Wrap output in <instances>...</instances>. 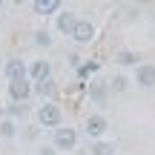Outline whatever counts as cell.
Instances as JSON below:
<instances>
[{"instance_id": "9c48e42d", "label": "cell", "mask_w": 155, "mask_h": 155, "mask_svg": "<svg viewBox=\"0 0 155 155\" xmlns=\"http://www.w3.org/2000/svg\"><path fill=\"white\" fill-rule=\"evenodd\" d=\"M32 95H38L40 98V104L43 101H55V95H58V86H55V81H38V83H32Z\"/></svg>"}, {"instance_id": "d6986e66", "label": "cell", "mask_w": 155, "mask_h": 155, "mask_svg": "<svg viewBox=\"0 0 155 155\" xmlns=\"http://www.w3.org/2000/svg\"><path fill=\"white\" fill-rule=\"evenodd\" d=\"M127 83H129L127 78H124V75H118L115 81H112V89H115V92H124V89H127Z\"/></svg>"}, {"instance_id": "7a4b0ae2", "label": "cell", "mask_w": 155, "mask_h": 155, "mask_svg": "<svg viewBox=\"0 0 155 155\" xmlns=\"http://www.w3.org/2000/svg\"><path fill=\"white\" fill-rule=\"evenodd\" d=\"M78 147V129L72 127H58V129H52V150L55 152H72Z\"/></svg>"}, {"instance_id": "7c38bea8", "label": "cell", "mask_w": 155, "mask_h": 155, "mask_svg": "<svg viewBox=\"0 0 155 155\" xmlns=\"http://www.w3.org/2000/svg\"><path fill=\"white\" fill-rule=\"evenodd\" d=\"M115 61L121 63V66H135V61H141V58L135 55V52H129V49H121V52L115 55Z\"/></svg>"}, {"instance_id": "4fadbf2b", "label": "cell", "mask_w": 155, "mask_h": 155, "mask_svg": "<svg viewBox=\"0 0 155 155\" xmlns=\"http://www.w3.org/2000/svg\"><path fill=\"white\" fill-rule=\"evenodd\" d=\"M92 155H115V144H109V141H95Z\"/></svg>"}, {"instance_id": "8992f818", "label": "cell", "mask_w": 155, "mask_h": 155, "mask_svg": "<svg viewBox=\"0 0 155 155\" xmlns=\"http://www.w3.org/2000/svg\"><path fill=\"white\" fill-rule=\"evenodd\" d=\"M26 66L29 63L26 61H20V58H12V61H6L3 63V75H6V81H26Z\"/></svg>"}, {"instance_id": "6da1fadb", "label": "cell", "mask_w": 155, "mask_h": 155, "mask_svg": "<svg viewBox=\"0 0 155 155\" xmlns=\"http://www.w3.org/2000/svg\"><path fill=\"white\" fill-rule=\"evenodd\" d=\"M38 124L43 129H58L63 124V112L61 106L55 104V101H43V104L38 106Z\"/></svg>"}, {"instance_id": "e0dca14e", "label": "cell", "mask_w": 155, "mask_h": 155, "mask_svg": "<svg viewBox=\"0 0 155 155\" xmlns=\"http://www.w3.org/2000/svg\"><path fill=\"white\" fill-rule=\"evenodd\" d=\"M17 115H26V104H12L9 109H6V118H9V121H15Z\"/></svg>"}, {"instance_id": "52a82bcc", "label": "cell", "mask_w": 155, "mask_h": 155, "mask_svg": "<svg viewBox=\"0 0 155 155\" xmlns=\"http://www.w3.org/2000/svg\"><path fill=\"white\" fill-rule=\"evenodd\" d=\"M9 98H12V104H26L32 98V83L29 81H12L9 83Z\"/></svg>"}, {"instance_id": "8fae6325", "label": "cell", "mask_w": 155, "mask_h": 155, "mask_svg": "<svg viewBox=\"0 0 155 155\" xmlns=\"http://www.w3.org/2000/svg\"><path fill=\"white\" fill-rule=\"evenodd\" d=\"M32 12L35 15H58L61 12V0H35Z\"/></svg>"}, {"instance_id": "277c9868", "label": "cell", "mask_w": 155, "mask_h": 155, "mask_svg": "<svg viewBox=\"0 0 155 155\" xmlns=\"http://www.w3.org/2000/svg\"><path fill=\"white\" fill-rule=\"evenodd\" d=\"M52 78V66L49 61H32L26 66V81L29 83H38V81H49Z\"/></svg>"}, {"instance_id": "44dd1931", "label": "cell", "mask_w": 155, "mask_h": 155, "mask_svg": "<svg viewBox=\"0 0 155 155\" xmlns=\"http://www.w3.org/2000/svg\"><path fill=\"white\" fill-rule=\"evenodd\" d=\"M0 6H3V3H0Z\"/></svg>"}, {"instance_id": "ffe728a7", "label": "cell", "mask_w": 155, "mask_h": 155, "mask_svg": "<svg viewBox=\"0 0 155 155\" xmlns=\"http://www.w3.org/2000/svg\"><path fill=\"white\" fill-rule=\"evenodd\" d=\"M38 155H58V152L52 150V147H43V150H38Z\"/></svg>"}, {"instance_id": "3957f363", "label": "cell", "mask_w": 155, "mask_h": 155, "mask_svg": "<svg viewBox=\"0 0 155 155\" xmlns=\"http://www.w3.org/2000/svg\"><path fill=\"white\" fill-rule=\"evenodd\" d=\"M69 38H72L78 46L92 43V40H95V23L86 20V17H78V23H75V29H72V35H69Z\"/></svg>"}, {"instance_id": "30bf717a", "label": "cell", "mask_w": 155, "mask_h": 155, "mask_svg": "<svg viewBox=\"0 0 155 155\" xmlns=\"http://www.w3.org/2000/svg\"><path fill=\"white\" fill-rule=\"evenodd\" d=\"M75 23H78V15L72 9H66V12H58V17H55V26H58V32L61 35H72V29H75Z\"/></svg>"}, {"instance_id": "2e32d148", "label": "cell", "mask_w": 155, "mask_h": 155, "mask_svg": "<svg viewBox=\"0 0 155 155\" xmlns=\"http://www.w3.org/2000/svg\"><path fill=\"white\" fill-rule=\"evenodd\" d=\"M89 95H92V101H95V104H104V101H106V89L104 86H101V83H92V92H89Z\"/></svg>"}, {"instance_id": "5b68a950", "label": "cell", "mask_w": 155, "mask_h": 155, "mask_svg": "<svg viewBox=\"0 0 155 155\" xmlns=\"http://www.w3.org/2000/svg\"><path fill=\"white\" fill-rule=\"evenodd\" d=\"M83 129H86V135H89L92 141H101V138L106 135V129H109V124H106L104 115H98V112H95V115L86 118V127H83Z\"/></svg>"}, {"instance_id": "5bb4252c", "label": "cell", "mask_w": 155, "mask_h": 155, "mask_svg": "<svg viewBox=\"0 0 155 155\" xmlns=\"http://www.w3.org/2000/svg\"><path fill=\"white\" fill-rule=\"evenodd\" d=\"M17 135V124L9 121V118H3L0 121V138H15Z\"/></svg>"}, {"instance_id": "ac0fdd59", "label": "cell", "mask_w": 155, "mask_h": 155, "mask_svg": "<svg viewBox=\"0 0 155 155\" xmlns=\"http://www.w3.org/2000/svg\"><path fill=\"white\" fill-rule=\"evenodd\" d=\"M95 72H98V63H83V66L78 69V75H81V78H86V75H95Z\"/></svg>"}, {"instance_id": "9a60e30c", "label": "cell", "mask_w": 155, "mask_h": 155, "mask_svg": "<svg viewBox=\"0 0 155 155\" xmlns=\"http://www.w3.org/2000/svg\"><path fill=\"white\" fill-rule=\"evenodd\" d=\"M35 46H40V49H49V46H52V32L38 29V32H35Z\"/></svg>"}, {"instance_id": "ba28073f", "label": "cell", "mask_w": 155, "mask_h": 155, "mask_svg": "<svg viewBox=\"0 0 155 155\" xmlns=\"http://www.w3.org/2000/svg\"><path fill=\"white\" fill-rule=\"evenodd\" d=\"M135 83H138L141 89H152L155 86V66L138 63V66H135Z\"/></svg>"}]
</instances>
